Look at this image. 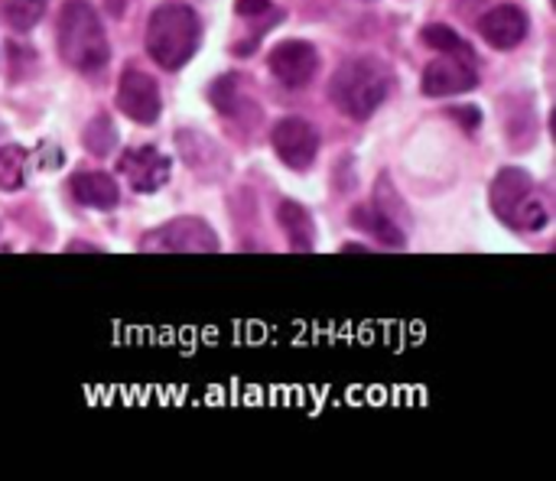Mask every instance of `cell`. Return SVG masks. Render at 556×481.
Wrapping results in <instances>:
<instances>
[{
    "mask_svg": "<svg viewBox=\"0 0 556 481\" xmlns=\"http://www.w3.org/2000/svg\"><path fill=\"white\" fill-rule=\"evenodd\" d=\"M81 143H85L88 153L108 156V153L117 147V127H114L111 114H94V117L88 121V127L81 130Z\"/></svg>",
    "mask_w": 556,
    "mask_h": 481,
    "instance_id": "e0dca14e",
    "label": "cell"
},
{
    "mask_svg": "<svg viewBox=\"0 0 556 481\" xmlns=\"http://www.w3.org/2000/svg\"><path fill=\"white\" fill-rule=\"evenodd\" d=\"M277 218H280V228L290 241L293 251H313L316 248V228H313V218L309 212L300 205V202H280L277 208Z\"/></svg>",
    "mask_w": 556,
    "mask_h": 481,
    "instance_id": "5bb4252c",
    "label": "cell"
},
{
    "mask_svg": "<svg viewBox=\"0 0 556 481\" xmlns=\"http://www.w3.org/2000/svg\"><path fill=\"white\" fill-rule=\"evenodd\" d=\"M267 68L270 75L287 85V88H303L313 81L316 68H319V52L313 42L306 39H283L270 49L267 55Z\"/></svg>",
    "mask_w": 556,
    "mask_h": 481,
    "instance_id": "9c48e42d",
    "label": "cell"
},
{
    "mask_svg": "<svg viewBox=\"0 0 556 481\" xmlns=\"http://www.w3.org/2000/svg\"><path fill=\"white\" fill-rule=\"evenodd\" d=\"M352 225L362 228V231H368L375 241H381L388 248H404V241H407L404 231H401V225L388 212H381L378 205H358L352 212Z\"/></svg>",
    "mask_w": 556,
    "mask_h": 481,
    "instance_id": "9a60e30c",
    "label": "cell"
},
{
    "mask_svg": "<svg viewBox=\"0 0 556 481\" xmlns=\"http://www.w3.org/2000/svg\"><path fill=\"white\" fill-rule=\"evenodd\" d=\"M59 55L75 72H101L111 59L104 26L88 0H68L59 16Z\"/></svg>",
    "mask_w": 556,
    "mask_h": 481,
    "instance_id": "3957f363",
    "label": "cell"
},
{
    "mask_svg": "<svg viewBox=\"0 0 556 481\" xmlns=\"http://www.w3.org/2000/svg\"><path fill=\"white\" fill-rule=\"evenodd\" d=\"M528 29H531V20L518 3H498L479 16V36L498 52L518 49L528 39Z\"/></svg>",
    "mask_w": 556,
    "mask_h": 481,
    "instance_id": "30bf717a",
    "label": "cell"
},
{
    "mask_svg": "<svg viewBox=\"0 0 556 481\" xmlns=\"http://www.w3.org/2000/svg\"><path fill=\"white\" fill-rule=\"evenodd\" d=\"M117 107L134 124H143V127L156 124L160 121V111H163V98H160L156 78L147 75L137 65H127L121 72V81H117Z\"/></svg>",
    "mask_w": 556,
    "mask_h": 481,
    "instance_id": "8992f818",
    "label": "cell"
},
{
    "mask_svg": "<svg viewBox=\"0 0 556 481\" xmlns=\"http://www.w3.org/2000/svg\"><path fill=\"white\" fill-rule=\"evenodd\" d=\"M137 248L150 254H215L222 244H218V235L202 218L182 215L169 225L147 231Z\"/></svg>",
    "mask_w": 556,
    "mask_h": 481,
    "instance_id": "5b68a950",
    "label": "cell"
},
{
    "mask_svg": "<svg viewBox=\"0 0 556 481\" xmlns=\"http://www.w3.org/2000/svg\"><path fill=\"white\" fill-rule=\"evenodd\" d=\"M202 42V20L189 3H160L147 23V52L166 72L182 68Z\"/></svg>",
    "mask_w": 556,
    "mask_h": 481,
    "instance_id": "7a4b0ae2",
    "label": "cell"
},
{
    "mask_svg": "<svg viewBox=\"0 0 556 481\" xmlns=\"http://www.w3.org/2000/svg\"><path fill=\"white\" fill-rule=\"evenodd\" d=\"M394 88V75L381 59L362 55V59H349L336 68L332 81H329V94L336 101V107L355 121H368L384 98Z\"/></svg>",
    "mask_w": 556,
    "mask_h": 481,
    "instance_id": "6da1fadb",
    "label": "cell"
},
{
    "mask_svg": "<svg viewBox=\"0 0 556 481\" xmlns=\"http://www.w3.org/2000/svg\"><path fill=\"white\" fill-rule=\"evenodd\" d=\"M453 117L463 121V124H469V127H479V124H482V111H479V107H456Z\"/></svg>",
    "mask_w": 556,
    "mask_h": 481,
    "instance_id": "7402d4cb",
    "label": "cell"
},
{
    "mask_svg": "<svg viewBox=\"0 0 556 481\" xmlns=\"http://www.w3.org/2000/svg\"><path fill=\"white\" fill-rule=\"evenodd\" d=\"M26 169H29V153L20 143H3L0 147V189L13 192L26 182Z\"/></svg>",
    "mask_w": 556,
    "mask_h": 481,
    "instance_id": "2e32d148",
    "label": "cell"
},
{
    "mask_svg": "<svg viewBox=\"0 0 556 481\" xmlns=\"http://www.w3.org/2000/svg\"><path fill=\"white\" fill-rule=\"evenodd\" d=\"M176 143H179V153L182 160L189 163V169L195 173H205V166H212V176L225 166V156L218 150L215 140H208L205 134H195V130H179L176 134Z\"/></svg>",
    "mask_w": 556,
    "mask_h": 481,
    "instance_id": "4fadbf2b",
    "label": "cell"
},
{
    "mask_svg": "<svg viewBox=\"0 0 556 481\" xmlns=\"http://www.w3.org/2000/svg\"><path fill=\"white\" fill-rule=\"evenodd\" d=\"M424 42L437 52H472L469 42L453 29V26H443V23H433L424 29Z\"/></svg>",
    "mask_w": 556,
    "mask_h": 481,
    "instance_id": "ffe728a7",
    "label": "cell"
},
{
    "mask_svg": "<svg viewBox=\"0 0 556 481\" xmlns=\"http://www.w3.org/2000/svg\"><path fill=\"white\" fill-rule=\"evenodd\" d=\"M235 10H238V16H261L274 7H270V0H235Z\"/></svg>",
    "mask_w": 556,
    "mask_h": 481,
    "instance_id": "44dd1931",
    "label": "cell"
},
{
    "mask_svg": "<svg viewBox=\"0 0 556 481\" xmlns=\"http://www.w3.org/2000/svg\"><path fill=\"white\" fill-rule=\"evenodd\" d=\"M68 192L75 195V202L88 205V208H114L117 199H121V189L114 182V176L108 173H98V169H81V173H72L68 179Z\"/></svg>",
    "mask_w": 556,
    "mask_h": 481,
    "instance_id": "7c38bea8",
    "label": "cell"
},
{
    "mask_svg": "<svg viewBox=\"0 0 556 481\" xmlns=\"http://www.w3.org/2000/svg\"><path fill=\"white\" fill-rule=\"evenodd\" d=\"M492 208L508 228H518V231H541L551 221V212L541 202L531 173H525L518 166H505L495 176V182H492Z\"/></svg>",
    "mask_w": 556,
    "mask_h": 481,
    "instance_id": "277c9868",
    "label": "cell"
},
{
    "mask_svg": "<svg viewBox=\"0 0 556 481\" xmlns=\"http://www.w3.org/2000/svg\"><path fill=\"white\" fill-rule=\"evenodd\" d=\"M49 0H0V13L13 29H33L46 16Z\"/></svg>",
    "mask_w": 556,
    "mask_h": 481,
    "instance_id": "ac0fdd59",
    "label": "cell"
},
{
    "mask_svg": "<svg viewBox=\"0 0 556 481\" xmlns=\"http://www.w3.org/2000/svg\"><path fill=\"white\" fill-rule=\"evenodd\" d=\"M479 85V72L472 65V52H443L424 68L420 88L430 98H450L472 91Z\"/></svg>",
    "mask_w": 556,
    "mask_h": 481,
    "instance_id": "52a82bcc",
    "label": "cell"
},
{
    "mask_svg": "<svg viewBox=\"0 0 556 481\" xmlns=\"http://www.w3.org/2000/svg\"><path fill=\"white\" fill-rule=\"evenodd\" d=\"M274 153L290 166V169H309L319 156V134L309 121L303 117H280L270 130Z\"/></svg>",
    "mask_w": 556,
    "mask_h": 481,
    "instance_id": "ba28073f",
    "label": "cell"
},
{
    "mask_svg": "<svg viewBox=\"0 0 556 481\" xmlns=\"http://www.w3.org/2000/svg\"><path fill=\"white\" fill-rule=\"evenodd\" d=\"M101 3H104V10H108L114 20H121V16H127V10H130L134 0H101Z\"/></svg>",
    "mask_w": 556,
    "mask_h": 481,
    "instance_id": "603a6c76",
    "label": "cell"
},
{
    "mask_svg": "<svg viewBox=\"0 0 556 481\" xmlns=\"http://www.w3.org/2000/svg\"><path fill=\"white\" fill-rule=\"evenodd\" d=\"M208 101L222 111V114H235L238 111V101H241V88H238V75H222L212 81L208 88Z\"/></svg>",
    "mask_w": 556,
    "mask_h": 481,
    "instance_id": "d6986e66",
    "label": "cell"
},
{
    "mask_svg": "<svg viewBox=\"0 0 556 481\" xmlns=\"http://www.w3.org/2000/svg\"><path fill=\"white\" fill-rule=\"evenodd\" d=\"M169 166H173L169 156L160 153L156 147H130L117 160V169L137 192H156L160 186H166Z\"/></svg>",
    "mask_w": 556,
    "mask_h": 481,
    "instance_id": "8fae6325",
    "label": "cell"
}]
</instances>
